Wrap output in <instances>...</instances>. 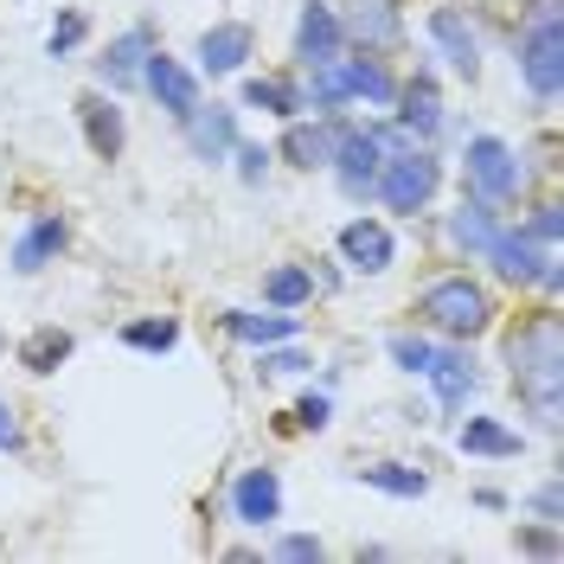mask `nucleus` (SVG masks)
Listing matches in <instances>:
<instances>
[{
    "label": "nucleus",
    "mask_w": 564,
    "mask_h": 564,
    "mask_svg": "<svg viewBox=\"0 0 564 564\" xmlns=\"http://www.w3.org/2000/svg\"><path fill=\"white\" fill-rule=\"evenodd\" d=\"M334 135H340V116H289L282 122V141L270 154L289 161V167H302V174H315V167H327V154H334Z\"/></svg>",
    "instance_id": "nucleus-15"
},
{
    "label": "nucleus",
    "mask_w": 564,
    "mask_h": 564,
    "mask_svg": "<svg viewBox=\"0 0 564 564\" xmlns=\"http://www.w3.org/2000/svg\"><path fill=\"white\" fill-rule=\"evenodd\" d=\"M462 180H468V199H488V206H513L520 186H527V161L520 148L500 135H468L462 148Z\"/></svg>",
    "instance_id": "nucleus-5"
},
{
    "label": "nucleus",
    "mask_w": 564,
    "mask_h": 564,
    "mask_svg": "<svg viewBox=\"0 0 564 564\" xmlns=\"http://www.w3.org/2000/svg\"><path fill=\"white\" fill-rule=\"evenodd\" d=\"M26 449V436H20V417H13V404L0 398V456H20Z\"/></svg>",
    "instance_id": "nucleus-39"
},
{
    "label": "nucleus",
    "mask_w": 564,
    "mask_h": 564,
    "mask_svg": "<svg viewBox=\"0 0 564 564\" xmlns=\"http://www.w3.org/2000/svg\"><path fill=\"white\" fill-rule=\"evenodd\" d=\"M527 507L545 520V527H564V494H558V481H539V488L527 494Z\"/></svg>",
    "instance_id": "nucleus-38"
},
{
    "label": "nucleus",
    "mask_w": 564,
    "mask_h": 564,
    "mask_svg": "<svg viewBox=\"0 0 564 564\" xmlns=\"http://www.w3.org/2000/svg\"><path fill=\"white\" fill-rule=\"evenodd\" d=\"M507 379L520 391L539 430H558L564 417V327H558V308H539L527 315L513 334H507Z\"/></svg>",
    "instance_id": "nucleus-1"
},
{
    "label": "nucleus",
    "mask_w": 564,
    "mask_h": 564,
    "mask_svg": "<svg viewBox=\"0 0 564 564\" xmlns=\"http://www.w3.org/2000/svg\"><path fill=\"white\" fill-rule=\"evenodd\" d=\"M225 334L245 340V347H276V340H295V334H302V321H295V308H270V315H257V308H225Z\"/></svg>",
    "instance_id": "nucleus-23"
},
{
    "label": "nucleus",
    "mask_w": 564,
    "mask_h": 564,
    "mask_svg": "<svg viewBox=\"0 0 564 564\" xmlns=\"http://www.w3.org/2000/svg\"><path fill=\"white\" fill-rule=\"evenodd\" d=\"M295 423H302V430H327V423H334V398H327V391H302V398H295Z\"/></svg>",
    "instance_id": "nucleus-37"
},
{
    "label": "nucleus",
    "mask_w": 564,
    "mask_h": 564,
    "mask_svg": "<svg viewBox=\"0 0 564 564\" xmlns=\"http://www.w3.org/2000/svg\"><path fill=\"white\" fill-rule=\"evenodd\" d=\"M193 58H199V77H245V65L257 58V33L245 20H218V26L199 33Z\"/></svg>",
    "instance_id": "nucleus-14"
},
{
    "label": "nucleus",
    "mask_w": 564,
    "mask_h": 564,
    "mask_svg": "<svg viewBox=\"0 0 564 564\" xmlns=\"http://www.w3.org/2000/svg\"><path fill=\"white\" fill-rule=\"evenodd\" d=\"M513 52H520V84L532 90V104L552 109L564 90V45H558V0H532L520 33H513Z\"/></svg>",
    "instance_id": "nucleus-2"
},
{
    "label": "nucleus",
    "mask_w": 564,
    "mask_h": 564,
    "mask_svg": "<svg viewBox=\"0 0 564 564\" xmlns=\"http://www.w3.org/2000/svg\"><path fill=\"white\" fill-rule=\"evenodd\" d=\"M231 520L238 527H276L282 520V475L276 468H238V481H231Z\"/></svg>",
    "instance_id": "nucleus-17"
},
{
    "label": "nucleus",
    "mask_w": 564,
    "mask_h": 564,
    "mask_svg": "<svg viewBox=\"0 0 564 564\" xmlns=\"http://www.w3.org/2000/svg\"><path fill=\"white\" fill-rule=\"evenodd\" d=\"M154 45H161V39H154V26H148V20L122 26V33L104 45V58H97V84H104L109 97L141 90V65H148V52H154Z\"/></svg>",
    "instance_id": "nucleus-10"
},
{
    "label": "nucleus",
    "mask_w": 564,
    "mask_h": 564,
    "mask_svg": "<svg viewBox=\"0 0 564 564\" xmlns=\"http://www.w3.org/2000/svg\"><path fill=\"white\" fill-rule=\"evenodd\" d=\"M456 449H462V456H481V462H507V456H520V449H527V436H520V430H507L500 417H468L456 430Z\"/></svg>",
    "instance_id": "nucleus-25"
},
{
    "label": "nucleus",
    "mask_w": 564,
    "mask_h": 564,
    "mask_svg": "<svg viewBox=\"0 0 564 564\" xmlns=\"http://www.w3.org/2000/svg\"><path fill=\"white\" fill-rule=\"evenodd\" d=\"M391 116H398V129H404L411 141H436V135H443V122H449V116H443L436 70L423 65L417 77H404V84H398V97H391Z\"/></svg>",
    "instance_id": "nucleus-11"
},
{
    "label": "nucleus",
    "mask_w": 564,
    "mask_h": 564,
    "mask_svg": "<svg viewBox=\"0 0 564 564\" xmlns=\"http://www.w3.org/2000/svg\"><path fill=\"white\" fill-rule=\"evenodd\" d=\"M513 545H520L527 558H564L558 527H545V520H539V527H520V539H513Z\"/></svg>",
    "instance_id": "nucleus-36"
},
{
    "label": "nucleus",
    "mask_w": 564,
    "mask_h": 564,
    "mask_svg": "<svg viewBox=\"0 0 564 564\" xmlns=\"http://www.w3.org/2000/svg\"><path fill=\"white\" fill-rule=\"evenodd\" d=\"M141 90L167 109L174 122H186V116H193V104H199V70L180 65V58H167V52L154 45V52H148V65H141Z\"/></svg>",
    "instance_id": "nucleus-13"
},
{
    "label": "nucleus",
    "mask_w": 564,
    "mask_h": 564,
    "mask_svg": "<svg viewBox=\"0 0 564 564\" xmlns=\"http://www.w3.org/2000/svg\"><path fill=\"white\" fill-rule=\"evenodd\" d=\"M263 302H270V308H308V302H315V270L276 263V270L263 276Z\"/></svg>",
    "instance_id": "nucleus-28"
},
{
    "label": "nucleus",
    "mask_w": 564,
    "mask_h": 564,
    "mask_svg": "<svg viewBox=\"0 0 564 564\" xmlns=\"http://www.w3.org/2000/svg\"><path fill=\"white\" fill-rule=\"evenodd\" d=\"M436 186H443V161L430 154V141H411V148H391L386 154L372 199L386 212H398V218H417V212L436 199Z\"/></svg>",
    "instance_id": "nucleus-4"
},
{
    "label": "nucleus",
    "mask_w": 564,
    "mask_h": 564,
    "mask_svg": "<svg viewBox=\"0 0 564 564\" xmlns=\"http://www.w3.org/2000/svg\"><path fill=\"white\" fill-rule=\"evenodd\" d=\"M449 238H456L468 257H488V245L500 238V206H488V199H462L456 218H449Z\"/></svg>",
    "instance_id": "nucleus-26"
},
{
    "label": "nucleus",
    "mask_w": 564,
    "mask_h": 564,
    "mask_svg": "<svg viewBox=\"0 0 564 564\" xmlns=\"http://www.w3.org/2000/svg\"><path fill=\"white\" fill-rule=\"evenodd\" d=\"M417 321L443 340H481L494 327V295L475 276H436L417 295Z\"/></svg>",
    "instance_id": "nucleus-3"
},
{
    "label": "nucleus",
    "mask_w": 564,
    "mask_h": 564,
    "mask_svg": "<svg viewBox=\"0 0 564 564\" xmlns=\"http://www.w3.org/2000/svg\"><path fill=\"white\" fill-rule=\"evenodd\" d=\"M391 366L398 372H411V379H423V366H430V352H436V340L430 334H391Z\"/></svg>",
    "instance_id": "nucleus-31"
},
{
    "label": "nucleus",
    "mask_w": 564,
    "mask_h": 564,
    "mask_svg": "<svg viewBox=\"0 0 564 564\" xmlns=\"http://www.w3.org/2000/svg\"><path fill=\"white\" fill-rule=\"evenodd\" d=\"M70 347H77V340H70L65 327H33V334L20 340V366H26V372H58L70 359Z\"/></svg>",
    "instance_id": "nucleus-29"
},
{
    "label": "nucleus",
    "mask_w": 564,
    "mask_h": 564,
    "mask_svg": "<svg viewBox=\"0 0 564 564\" xmlns=\"http://www.w3.org/2000/svg\"><path fill=\"white\" fill-rule=\"evenodd\" d=\"M122 347L129 352H174L180 347V321L174 315H141V321H122Z\"/></svg>",
    "instance_id": "nucleus-30"
},
{
    "label": "nucleus",
    "mask_w": 564,
    "mask_h": 564,
    "mask_svg": "<svg viewBox=\"0 0 564 564\" xmlns=\"http://www.w3.org/2000/svg\"><path fill=\"white\" fill-rule=\"evenodd\" d=\"M334 245L347 257V270H359V276H386L391 263H398V238H391V225H379V218H347Z\"/></svg>",
    "instance_id": "nucleus-18"
},
{
    "label": "nucleus",
    "mask_w": 564,
    "mask_h": 564,
    "mask_svg": "<svg viewBox=\"0 0 564 564\" xmlns=\"http://www.w3.org/2000/svg\"><path fill=\"white\" fill-rule=\"evenodd\" d=\"M347 52V33H340V7H327V0H302V13H295V65L315 70L327 58H340Z\"/></svg>",
    "instance_id": "nucleus-16"
},
{
    "label": "nucleus",
    "mask_w": 564,
    "mask_h": 564,
    "mask_svg": "<svg viewBox=\"0 0 564 564\" xmlns=\"http://www.w3.org/2000/svg\"><path fill=\"white\" fill-rule=\"evenodd\" d=\"M180 135L193 148V161H206V167H225L231 161V148H238V109L231 104H193V116L180 122Z\"/></svg>",
    "instance_id": "nucleus-12"
},
{
    "label": "nucleus",
    "mask_w": 564,
    "mask_h": 564,
    "mask_svg": "<svg viewBox=\"0 0 564 564\" xmlns=\"http://www.w3.org/2000/svg\"><path fill=\"white\" fill-rule=\"evenodd\" d=\"M65 218L58 212H39V218H26V231L13 238V250H7V263L20 270V276H39L45 263H58V250H65Z\"/></svg>",
    "instance_id": "nucleus-20"
},
{
    "label": "nucleus",
    "mask_w": 564,
    "mask_h": 564,
    "mask_svg": "<svg viewBox=\"0 0 564 564\" xmlns=\"http://www.w3.org/2000/svg\"><path fill=\"white\" fill-rule=\"evenodd\" d=\"M423 386L436 391V404H443L449 417H456V411H468V398L481 391V372H475V352H468V340H443V347L430 352Z\"/></svg>",
    "instance_id": "nucleus-9"
},
{
    "label": "nucleus",
    "mask_w": 564,
    "mask_h": 564,
    "mask_svg": "<svg viewBox=\"0 0 564 564\" xmlns=\"http://www.w3.org/2000/svg\"><path fill=\"white\" fill-rule=\"evenodd\" d=\"M340 33H347V45H359V52H391V45L404 39V13H398V0H347Z\"/></svg>",
    "instance_id": "nucleus-19"
},
{
    "label": "nucleus",
    "mask_w": 564,
    "mask_h": 564,
    "mask_svg": "<svg viewBox=\"0 0 564 564\" xmlns=\"http://www.w3.org/2000/svg\"><path fill=\"white\" fill-rule=\"evenodd\" d=\"M481 263H494V276L520 282V289H545V295H558V289H564L558 245H539V238H527L520 225H500V238L488 245Z\"/></svg>",
    "instance_id": "nucleus-6"
},
{
    "label": "nucleus",
    "mask_w": 564,
    "mask_h": 564,
    "mask_svg": "<svg viewBox=\"0 0 564 564\" xmlns=\"http://www.w3.org/2000/svg\"><path fill=\"white\" fill-rule=\"evenodd\" d=\"M352 475L372 494H391V500H423V494H430V475L411 468V462H366V468H352Z\"/></svg>",
    "instance_id": "nucleus-27"
},
{
    "label": "nucleus",
    "mask_w": 564,
    "mask_h": 564,
    "mask_svg": "<svg viewBox=\"0 0 564 564\" xmlns=\"http://www.w3.org/2000/svg\"><path fill=\"white\" fill-rule=\"evenodd\" d=\"M423 39H430V52L456 70V77H468V84L481 77V33L468 26V13H462V7H430Z\"/></svg>",
    "instance_id": "nucleus-8"
},
{
    "label": "nucleus",
    "mask_w": 564,
    "mask_h": 564,
    "mask_svg": "<svg viewBox=\"0 0 564 564\" xmlns=\"http://www.w3.org/2000/svg\"><path fill=\"white\" fill-rule=\"evenodd\" d=\"M231 161H238V180H245V186H263V174H270V161H276V154H270L263 141H245V135H238Z\"/></svg>",
    "instance_id": "nucleus-34"
},
{
    "label": "nucleus",
    "mask_w": 564,
    "mask_h": 564,
    "mask_svg": "<svg viewBox=\"0 0 564 564\" xmlns=\"http://www.w3.org/2000/svg\"><path fill=\"white\" fill-rule=\"evenodd\" d=\"M340 77H347V104L391 109V97H398V77L386 70L379 52H340Z\"/></svg>",
    "instance_id": "nucleus-22"
},
{
    "label": "nucleus",
    "mask_w": 564,
    "mask_h": 564,
    "mask_svg": "<svg viewBox=\"0 0 564 564\" xmlns=\"http://www.w3.org/2000/svg\"><path fill=\"white\" fill-rule=\"evenodd\" d=\"M379 167H386V141H379V129H372V122H366V129L340 122V135H334V154H327V174H334V186L347 193L352 206H366V199H372V186H379Z\"/></svg>",
    "instance_id": "nucleus-7"
},
{
    "label": "nucleus",
    "mask_w": 564,
    "mask_h": 564,
    "mask_svg": "<svg viewBox=\"0 0 564 564\" xmlns=\"http://www.w3.org/2000/svg\"><path fill=\"white\" fill-rule=\"evenodd\" d=\"M77 122H84V141H90L97 161H116V154H122L129 129H122V109H116L109 90H84V97H77Z\"/></svg>",
    "instance_id": "nucleus-21"
},
{
    "label": "nucleus",
    "mask_w": 564,
    "mask_h": 564,
    "mask_svg": "<svg viewBox=\"0 0 564 564\" xmlns=\"http://www.w3.org/2000/svg\"><path fill=\"white\" fill-rule=\"evenodd\" d=\"M238 109H263V116H308V97H302V84L295 77H245V90H238Z\"/></svg>",
    "instance_id": "nucleus-24"
},
{
    "label": "nucleus",
    "mask_w": 564,
    "mask_h": 564,
    "mask_svg": "<svg viewBox=\"0 0 564 564\" xmlns=\"http://www.w3.org/2000/svg\"><path fill=\"white\" fill-rule=\"evenodd\" d=\"M520 231H527V238H539V245H558V238H564V206H558V199H539Z\"/></svg>",
    "instance_id": "nucleus-35"
},
{
    "label": "nucleus",
    "mask_w": 564,
    "mask_h": 564,
    "mask_svg": "<svg viewBox=\"0 0 564 564\" xmlns=\"http://www.w3.org/2000/svg\"><path fill=\"white\" fill-rule=\"evenodd\" d=\"M270 558L276 564H321L327 558V545H321L315 532H282L276 545H270Z\"/></svg>",
    "instance_id": "nucleus-33"
},
{
    "label": "nucleus",
    "mask_w": 564,
    "mask_h": 564,
    "mask_svg": "<svg viewBox=\"0 0 564 564\" xmlns=\"http://www.w3.org/2000/svg\"><path fill=\"white\" fill-rule=\"evenodd\" d=\"M84 39H90V20H84L77 7H65V13H58V26L45 33V52H52V58H70V52H77Z\"/></svg>",
    "instance_id": "nucleus-32"
}]
</instances>
